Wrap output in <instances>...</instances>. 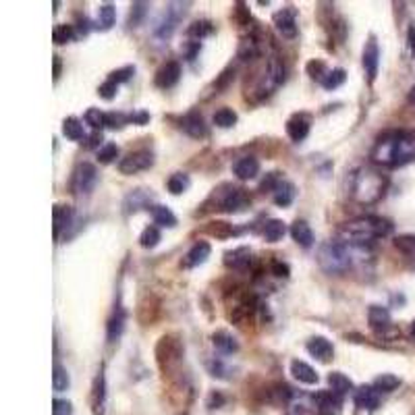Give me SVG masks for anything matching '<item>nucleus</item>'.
Instances as JSON below:
<instances>
[{
  "label": "nucleus",
  "mask_w": 415,
  "mask_h": 415,
  "mask_svg": "<svg viewBox=\"0 0 415 415\" xmlns=\"http://www.w3.org/2000/svg\"><path fill=\"white\" fill-rule=\"evenodd\" d=\"M371 160L380 166H403L415 160V131H386L378 137Z\"/></svg>",
  "instance_id": "nucleus-1"
},
{
  "label": "nucleus",
  "mask_w": 415,
  "mask_h": 415,
  "mask_svg": "<svg viewBox=\"0 0 415 415\" xmlns=\"http://www.w3.org/2000/svg\"><path fill=\"white\" fill-rule=\"evenodd\" d=\"M392 233V222L382 216H361L355 220H349L340 226L342 241L351 245H365L374 243L376 239L388 237Z\"/></svg>",
  "instance_id": "nucleus-2"
},
{
  "label": "nucleus",
  "mask_w": 415,
  "mask_h": 415,
  "mask_svg": "<svg viewBox=\"0 0 415 415\" xmlns=\"http://www.w3.org/2000/svg\"><path fill=\"white\" fill-rule=\"evenodd\" d=\"M386 187L388 179L380 171L371 166H361L355 171L351 179V197L361 206H371L384 197Z\"/></svg>",
  "instance_id": "nucleus-3"
},
{
  "label": "nucleus",
  "mask_w": 415,
  "mask_h": 415,
  "mask_svg": "<svg viewBox=\"0 0 415 415\" xmlns=\"http://www.w3.org/2000/svg\"><path fill=\"white\" fill-rule=\"evenodd\" d=\"M318 264L326 274H342L351 266V253L347 243L340 241H326L318 249Z\"/></svg>",
  "instance_id": "nucleus-4"
},
{
  "label": "nucleus",
  "mask_w": 415,
  "mask_h": 415,
  "mask_svg": "<svg viewBox=\"0 0 415 415\" xmlns=\"http://www.w3.org/2000/svg\"><path fill=\"white\" fill-rule=\"evenodd\" d=\"M218 195V204H216V210H222V212H243L247 206H249V195L243 191V189H237V187H231L226 185V191H216Z\"/></svg>",
  "instance_id": "nucleus-5"
},
{
  "label": "nucleus",
  "mask_w": 415,
  "mask_h": 415,
  "mask_svg": "<svg viewBox=\"0 0 415 415\" xmlns=\"http://www.w3.org/2000/svg\"><path fill=\"white\" fill-rule=\"evenodd\" d=\"M154 164V154L150 150H135L131 154H127L121 162H119V171L121 175H135L142 171H148Z\"/></svg>",
  "instance_id": "nucleus-6"
},
{
  "label": "nucleus",
  "mask_w": 415,
  "mask_h": 415,
  "mask_svg": "<svg viewBox=\"0 0 415 415\" xmlns=\"http://www.w3.org/2000/svg\"><path fill=\"white\" fill-rule=\"evenodd\" d=\"M98 181V171L90 162H81L73 173V191L77 195H88Z\"/></svg>",
  "instance_id": "nucleus-7"
},
{
  "label": "nucleus",
  "mask_w": 415,
  "mask_h": 415,
  "mask_svg": "<svg viewBox=\"0 0 415 415\" xmlns=\"http://www.w3.org/2000/svg\"><path fill=\"white\" fill-rule=\"evenodd\" d=\"M272 21H274V28L278 30V34L282 38H295L297 36V13H295L293 7H287V9L274 13Z\"/></svg>",
  "instance_id": "nucleus-8"
},
{
  "label": "nucleus",
  "mask_w": 415,
  "mask_h": 415,
  "mask_svg": "<svg viewBox=\"0 0 415 415\" xmlns=\"http://www.w3.org/2000/svg\"><path fill=\"white\" fill-rule=\"evenodd\" d=\"M313 403L322 415H340L342 411V398L334 394L332 390H322L313 396Z\"/></svg>",
  "instance_id": "nucleus-9"
},
{
  "label": "nucleus",
  "mask_w": 415,
  "mask_h": 415,
  "mask_svg": "<svg viewBox=\"0 0 415 415\" xmlns=\"http://www.w3.org/2000/svg\"><path fill=\"white\" fill-rule=\"evenodd\" d=\"M179 79H181V65L177 61H168L156 71V86L160 90H171L173 86L179 84Z\"/></svg>",
  "instance_id": "nucleus-10"
},
{
  "label": "nucleus",
  "mask_w": 415,
  "mask_h": 415,
  "mask_svg": "<svg viewBox=\"0 0 415 415\" xmlns=\"http://www.w3.org/2000/svg\"><path fill=\"white\" fill-rule=\"evenodd\" d=\"M92 411H94V415H104V411H106V376H104V367H100V371L96 374L94 386H92Z\"/></svg>",
  "instance_id": "nucleus-11"
},
{
  "label": "nucleus",
  "mask_w": 415,
  "mask_h": 415,
  "mask_svg": "<svg viewBox=\"0 0 415 415\" xmlns=\"http://www.w3.org/2000/svg\"><path fill=\"white\" fill-rule=\"evenodd\" d=\"M181 129L189 135V137H195V139H202L208 135V127L204 123V117L197 113V110H191L187 113L183 119H181Z\"/></svg>",
  "instance_id": "nucleus-12"
},
{
  "label": "nucleus",
  "mask_w": 415,
  "mask_h": 415,
  "mask_svg": "<svg viewBox=\"0 0 415 415\" xmlns=\"http://www.w3.org/2000/svg\"><path fill=\"white\" fill-rule=\"evenodd\" d=\"M378 63H380V50H378L376 40L369 38L365 48H363V69H365V75H367L369 81H374L376 75H378Z\"/></svg>",
  "instance_id": "nucleus-13"
},
{
  "label": "nucleus",
  "mask_w": 415,
  "mask_h": 415,
  "mask_svg": "<svg viewBox=\"0 0 415 415\" xmlns=\"http://www.w3.org/2000/svg\"><path fill=\"white\" fill-rule=\"evenodd\" d=\"M309 125L311 123H309L307 115H295L287 123V135L291 137V142L299 144V142H303L309 135Z\"/></svg>",
  "instance_id": "nucleus-14"
},
{
  "label": "nucleus",
  "mask_w": 415,
  "mask_h": 415,
  "mask_svg": "<svg viewBox=\"0 0 415 415\" xmlns=\"http://www.w3.org/2000/svg\"><path fill=\"white\" fill-rule=\"evenodd\" d=\"M181 355H183V347H181V342L177 338H173V336H162L160 338V342L156 347V357H158L160 363H164V359L166 361L179 359Z\"/></svg>",
  "instance_id": "nucleus-15"
},
{
  "label": "nucleus",
  "mask_w": 415,
  "mask_h": 415,
  "mask_svg": "<svg viewBox=\"0 0 415 415\" xmlns=\"http://www.w3.org/2000/svg\"><path fill=\"white\" fill-rule=\"evenodd\" d=\"M307 353L311 355V357H316V359H320V361H330L332 359V355H334V347H332V342L328 340V338H324V336H313V338H309L307 340Z\"/></svg>",
  "instance_id": "nucleus-16"
},
{
  "label": "nucleus",
  "mask_w": 415,
  "mask_h": 415,
  "mask_svg": "<svg viewBox=\"0 0 415 415\" xmlns=\"http://www.w3.org/2000/svg\"><path fill=\"white\" fill-rule=\"evenodd\" d=\"M355 405L363 411H374L380 405V392L374 386H359L355 390Z\"/></svg>",
  "instance_id": "nucleus-17"
},
{
  "label": "nucleus",
  "mask_w": 415,
  "mask_h": 415,
  "mask_svg": "<svg viewBox=\"0 0 415 415\" xmlns=\"http://www.w3.org/2000/svg\"><path fill=\"white\" fill-rule=\"evenodd\" d=\"M233 173L241 179V181H249L253 177H258L260 173V160L253 158V156H243L235 162L233 166Z\"/></svg>",
  "instance_id": "nucleus-18"
},
{
  "label": "nucleus",
  "mask_w": 415,
  "mask_h": 415,
  "mask_svg": "<svg viewBox=\"0 0 415 415\" xmlns=\"http://www.w3.org/2000/svg\"><path fill=\"white\" fill-rule=\"evenodd\" d=\"M291 374L301 382V384H318V380H320V376H318V371L309 365V363H305V361H299V359H293L291 361Z\"/></svg>",
  "instance_id": "nucleus-19"
},
{
  "label": "nucleus",
  "mask_w": 415,
  "mask_h": 415,
  "mask_svg": "<svg viewBox=\"0 0 415 415\" xmlns=\"http://www.w3.org/2000/svg\"><path fill=\"white\" fill-rule=\"evenodd\" d=\"M224 264L233 270H245L251 264V251L247 247H237L224 253Z\"/></svg>",
  "instance_id": "nucleus-20"
},
{
  "label": "nucleus",
  "mask_w": 415,
  "mask_h": 415,
  "mask_svg": "<svg viewBox=\"0 0 415 415\" xmlns=\"http://www.w3.org/2000/svg\"><path fill=\"white\" fill-rule=\"evenodd\" d=\"M210 251H212V247H210L208 241H197V243L189 249V253L185 255V266H187V268H195V266L204 264V262L210 258Z\"/></svg>",
  "instance_id": "nucleus-21"
},
{
  "label": "nucleus",
  "mask_w": 415,
  "mask_h": 415,
  "mask_svg": "<svg viewBox=\"0 0 415 415\" xmlns=\"http://www.w3.org/2000/svg\"><path fill=\"white\" fill-rule=\"evenodd\" d=\"M291 235L305 249L313 245V233H311V226L305 220H295L293 226H291Z\"/></svg>",
  "instance_id": "nucleus-22"
},
{
  "label": "nucleus",
  "mask_w": 415,
  "mask_h": 415,
  "mask_svg": "<svg viewBox=\"0 0 415 415\" xmlns=\"http://www.w3.org/2000/svg\"><path fill=\"white\" fill-rule=\"evenodd\" d=\"M71 218H73V210L69 206H55L52 210V222H55V237L59 239L61 231L67 229L71 224Z\"/></svg>",
  "instance_id": "nucleus-23"
},
{
  "label": "nucleus",
  "mask_w": 415,
  "mask_h": 415,
  "mask_svg": "<svg viewBox=\"0 0 415 415\" xmlns=\"http://www.w3.org/2000/svg\"><path fill=\"white\" fill-rule=\"evenodd\" d=\"M394 247L405 255L409 266L415 270V235H403L394 239Z\"/></svg>",
  "instance_id": "nucleus-24"
},
{
  "label": "nucleus",
  "mask_w": 415,
  "mask_h": 415,
  "mask_svg": "<svg viewBox=\"0 0 415 415\" xmlns=\"http://www.w3.org/2000/svg\"><path fill=\"white\" fill-rule=\"evenodd\" d=\"M367 322L371 328L380 330V328H388L390 326V311L382 305H371L367 311Z\"/></svg>",
  "instance_id": "nucleus-25"
},
{
  "label": "nucleus",
  "mask_w": 415,
  "mask_h": 415,
  "mask_svg": "<svg viewBox=\"0 0 415 415\" xmlns=\"http://www.w3.org/2000/svg\"><path fill=\"white\" fill-rule=\"evenodd\" d=\"M212 340H214V347L220 349L222 353H237V351H239V342H237V338H235L231 332H226V330H218V332H214Z\"/></svg>",
  "instance_id": "nucleus-26"
},
{
  "label": "nucleus",
  "mask_w": 415,
  "mask_h": 415,
  "mask_svg": "<svg viewBox=\"0 0 415 415\" xmlns=\"http://www.w3.org/2000/svg\"><path fill=\"white\" fill-rule=\"evenodd\" d=\"M63 135L71 142H81L86 137V131H84V125L79 119L75 117H67L63 121Z\"/></svg>",
  "instance_id": "nucleus-27"
},
{
  "label": "nucleus",
  "mask_w": 415,
  "mask_h": 415,
  "mask_svg": "<svg viewBox=\"0 0 415 415\" xmlns=\"http://www.w3.org/2000/svg\"><path fill=\"white\" fill-rule=\"evenodd\" d=\"M328 384H330V390L334 394H338V396H345L347 392L353 390V382L345 374H340V371H332L328 376Z\"/></svg>",
  "instance_id": "nucleus-28"
},
{
  "label": "nucleus",
  "mask_w": 415,
  "mask_h": 415,
  "mask_svg": "<svg viewBox=\"0 0 415 415\" xmlns=\"http://www.w3.org/2000/svg\"><path fill=\"white\" fill-rule=\"evenodd\" d=\"M146 206H150V195H148L146 191H142V189L131 191V193L127 195V200H125V212H127V214L137 212V210H142V208H146Z\"/></svg>",
  "instance_id": "nucleus-29"
},
{
  "label": "nucleus",
  "mask_w": 415,
  "mask_h": 415,
  "mask_svg": "<svg viewBox=\"0 0 415 415\" xmlns=\"http://www.w3.org/2000/svg\"><path fill=\"white\" fill-rule=\"evenodd\" d=\"M123 328H125V311L123 307H119L108 320V342H117L123 334Z\"/></svg>",
  "instance_id": "nucleus-30"
},
{
  "label": "nucleus",
  "mask_w": 415,
  "mask_h": 415,
  "mask_svg": "<svg viewBox=\"0 0 415 415\" xmlns=\"http://www.w3.org/2000/svg\"><path fill=\"white\" fill-rule=\"evenodd\" d=\"M152 216H154V222L160 226H168V229L177 226V216L166 206H152Z\"/></svg>",
  "instance_id": "nucleus-31"
},
{
  "label": "nucleus",
  "mask_w": 415,
  "mask_h": 415,
  "mask_svg": "<svg viewBox=\"0 0 415 415\" xmlns=\"http://www.w3.org/2000/svg\"><path fill=\"white\" fill-rule=\"evenodd\" d=\"M177 21H179V15H175L173 13V9H168L166 11V15H164V19L158 23V28H156V36L158 38H162V40H166V38H171L173 36V32H175V26H177Z\"/></svg>",
  "instance_id": "nucleus-32"
},
{
  "label": "nucleus",
  "mask_w": 415,
  "mask_h": 415,
  "mask_svg": "<svg viewBox=\"0 0 415 415\" xmlns=\"http://www.w3.org/2000/svg\"><path fill=\"white\" fill-rule=\"evenodd\" d=\"M295 200V187H293V183H289V181H280V185L274 189V202L278 204V206H289L291 202Z\"/></svg>",
  "instance_id": "nucleus-33"
},
{
  "label": "nucleus",
  "mask_w": 415,
  "mask_h": 415,
  "mask_svg": "<svg viewBox=\"0 0 415 415\" xmlns=\"http://www.w3.org/2000/svg\"><path fill=\"white\" fill-rule=\"evenodd\" d=\"M284 233H287V226H284V222L282 220H268L266 222V226H264V237H266V241H270V243H276V241H280L282 237H284Z\"/></svg>",
  "instance_id": "nucleus-34"
},
{
  "label": "nucleus",
  "mask_w": 415,
  "mask_h": 415,
  "mask_svg": "<svg viewBox=\"0 0 415 415\" xmlns=\"http://www.w3.org/2000/svg\"><path fill=\"white\" fill-rule=\"evenodd\" d=\"M115 21H117V9L110 3L102 5L100 11H98V28L106 32L115 26Z\"/></svg>",
  "instance_id": "nucleus-35"
},
{
  "label": "nucleus",
  "mask_w": 415,
  "mask_h": 415,
  "mask_svg": "<svg viewBox=\"0 0 415 415\" xmlns=\"http://www.w3.org/2000/svg\"><path fill=\"white\" fill-rule=\"evenodd\" d=\"M400 386V380L394 376V374H380L376 380H374V388L378 392H392Z\"/></svg>",
  "instance_id": "nucleus-36"
},
{
  "label": "nucleus",
  "mask_w": 415,
  "mask_h": 415,
  "mask_svg": "<svg viewBox=\"0 0 415 415\" xmlns=\"http://www.w3.org/2000/svg\"><path fill=\"white\" fill-rule=\"evenodd\" d=\"M189 177L185 175V173H175L171 179H168V183H166V187H168V191L173 193V195H181V193H185L187 189H189Z\"/></svg>",
  "instance_id": "nucleus-37"
},
{
  "label": "nucleus",
  "mask_w": 415,
  "mask_h": 415,
  "mask_svg": "<svg viewBox=\"0 0 415 415\" xmlns=\"http://www.w3.org/2000/svg\"><path fill=\"white\" fill-rule=\"evenodd\" d=\"M52 386L57 392H65L69 386H71V378H69V371L61 365V363H55V374H52Z\"/></svg>",
  "instance_id": "nucleus-38"
},
{
  "label": "nucleus",
  "mask_w": 415,
  "mask_h": 415,
  "mask_svg": "<svg viewBox=\"0 0 415 415\" xmlns=\"http://www.w3.org/2000/svg\"><path fill=\"white\" fill-rule=\"evenodd\" d=\"M345 79H347L345 69H332V71L326 73V77L320 84H322L324 90H336V88H340L345 84Z\"/></svg>",
  "instance_id": "nucleus-39"
},
{
  "label": "nucleus",
  "mask_w": 415,
  "mask_h": 415,
  "mask_svg": "<svg viewBox=\"0 0 415 415\" xmlns=\"http://www.w3.org/2000/svg\"><path fill=\"white\" fill-rule=\"evenodd\" d=\"M237 123V113L231 108H220L214 113V125L220 129H231Z\"/></svg>",
  "instance_id": "nucleus-40"
},
{
  "label": "nucleus",
  "mask_w": 415,
  "mask_h": 415,
  "mask_svg": "<svg viewBox=\"0 0 415 415\" xmlns=\"http://www.w3.org/2000/svg\"><path fill=\"white\" fill-rule=\"evenodd\" d=\"M212 32H214V26H212L210 21H193V23L189 26V30H187V36H189V38L202 40V38L210 36Z\"/></svg>",
  "instance_id": "nucleus-41"
},
{
  "label": "nucleus",
  "mask_w": 415,
  "mask_h": 415,
  "mask_svg": "<svg viewBox=\"0 0 415 415\" xmlns=\"http://www.w3.org/2000/svg\"><path fill=\"white\" fill-rule=\"evenodd\" d=\"M160 231H158V226H148L144 233H142V237H139V245L142 247H146V249H154L158 243H160Z\"/></svg>",
  "instance_id": "nucleus-42"
},
{
  "label": "nucleus",
  "mask_w": 415,
  "mask_h": 415,
  "mask_svg": "<svg viewBox=\"0 0 415 415\" xmlns=\"http://www.w3.org/2000/svg\"><path fill=\"white\" fill-rule=\"evenodd\" d=\"M86 123L92 127V129H96V131H100L102 127H106V113H102L100 108H90L88 113H86Z\"/></svg>",
  "instance_id": "nucleus-43"
},
{
  "label": "nucleus",
  "mask_w": 415,
  "mask_h": 415,
  "mask_svg": "<svg viewBox=\"0 0 415 415\" xmlns=\"http://www.w3.org/2000/svg\"><path fill=\"white\" fill-rule=\"evenodd\" d=\"M73 38H75V30H73V26H57L55 32H52V42L59 44V46L71 42Z\"/></svg>",
  "instance_id": "nucleus-44"
},
{
  "label": "nucleus",
  "mask_w": 415,
  "mask_h": 415,
  "mask_svg": "<svg viewBox=\"0 0 415 415\" xmlns=\"http://www.w3.org/2000/svg\"><path fill=\"white\" fill-rule=\"evenodd\" d=\"M305 71H307V75H309L311 79H318V81H322V79L326 77V73H328L324 61H318V59H316V61H309L307 67H305Z\"/></svg>",
  "instance_id": "nucleus-45"
},
{
  "label": "nucleus",
  "mask_w": 415,
  "mask_h": 415,
  "mask_svg": "<svg viewBox=\"0 0 415 415\" xmlns=\"http://www.w3.org/2000/svg\"><path fill=\"white\" fill-rule=\"evenodd\" d=\"M148 13V3H135L131 7V15H129V28H137L144 19V15Z\"/></svg>",
  "instance_id": "nucleus-46"
},
{
  "label": "nucleus",
  "mask_w": 415,
  "mask_h": 415,
  "mask_svg": "<svg viewBox=\"0 0 415 415\" xmlns=\"http://www.w3.org/2000/svg\"><path fill=\"white\" fill-rule=\"evenodd\" d=\"M117 156H119V148L115 144H106L98 150V160L102 164H110L113 160H117Z\"/></svg>",
  "instance_id": "nucleus-47"
},
{
  "label": "nucleus",
  "mask_w": 415,
  "mask_h": 415,
  "mask_svg": "<svg viewBox=\"0 0 415 415\" xmlns=\"http://www.w3.org/2000/svg\"><path fill=\"white\" fill-rule=\"evenodd\" d=\"M260 55V48H258V42L255 40H245L243 44H241V48H239V57L243 59V61H249V59H253V57H258Z\"/></svg>",
  "instance_id": "nucleus-48"
},
{
  "label": "nucleus",
  "mask_w": 415,
  "mask_h": 415,
  "mask_svg": "<svg viewBox=\"0 0 415 415\" xmlns=\"http://www.w3.org/2000/svg\"><path fill=\"white\" fill-rule=\"evenodd\" d=\"M133 73H135V67H123L119 71H113L108 75V79L115 81V84H125V81H129L133 77Z\"/></svg>",
  "instance_id": "nucleus-49"
},
{
  "label": "nucleus",
  "mask_w": 415,
  "mask_h": 415,
  "mask_svg": "<svg viewBox=\"0 0 415 415\" xmlns=\"http://www.w3.org/2000/svg\"><path fill=\"white\" fill-rule=\"evenodd\" d=\"M129 117L123 113H106V127L110 129H121L123 125H127Z\"/></svg>",
  "instance_id": "nucleus-50"
},
{
  "label": "nucleus",
  "mask_w": 415,
  "mask_h": 415,
  "mask_svg": "<svg viewBox=\"0 0 415 415\" xmlns=\"http://www.w3.org/2000/svg\"><path fill=\"white\" fill-rule=\"evenodd\" d=\"M117 92H119V84H115V81H110V79H106V81L98 88V94H100V98H104V100H113V98L117 96Z\"/></svg>",
  "instance_id": "nucleus-51"
},
{
  "label": "nucleus",
  "mask_w": 415,
  "mask_h": 415,
  "mask_svg": "<svg viewBox=\"0 0 415 415\" xmlns=\"http://www.w3.org/2000/svg\"><path fill=\"white\" fill-rule=\"evenodd\" d=\"M73 405L67 398H55L52 400V415H71Z\"/></svg>",
  "instance_id": "nucleus-52"
},
{
  "label": "nucleus",
  "mask_w": 415,
  "mask_h": 415,
  "mask_svg": "<svg viewBox=\"0 0 415 415\" xmlns=\"http://www.w3.org/2000/svg\"><path fill=\"white\" fill-rule=\"evenodd\" d=\"M208 233H212V235H216V237H229V235H233V229H231V224H226V222H210Z\"/></svg>",
  "instance_id": "nucleus-53"
},
{
  "label": "nucleus",
  "mask_w": 415,
  "mask_h": 415,
  "mask_svg": "<svg viewBox=\"0 0 415 415\" xmlns=\"http://www.w3.org/2000/svg\"><path fill=\"white\" fill-rule=\"evenodd\" d=\"M280 181H282V179L278 177V173H270V175H268V177L262 181V189H264V191H272V193H274V189L280 185Z\"/></svg>",
  "instance_id": "nucleus-54"
},
{
  "label": "nucleus",
  "mask_w": 415,
  "mask_h": 415,
  "mask_svg": "<svg viewBox=\"0 0 415 415\" xmlns=\"http://www.w3.org/2000/svg\"><path fill=\"white\" fill-rule=\"evenodd\" d=\"M272 272H274L276 276H284V278H287L291 270H289V266L282 264V262H272Z\"/></svg>",
  "instance_id": "nucleus-55"
},
{
  "label": "nucleus",
  "mask_w": 415,
  "mask_h": 415,
  "mask_svg": "<svg viewBox=\"0 0 415 415\" xmlns=\"http://www.w3.org/2000/svg\"><path fill=\"white\" fill-rule=\"evenodd\" d=\"M129 121L135 123V125H146L150 121V115L148 113H133V115H129Z\"/></svg>",
  "instance_id": "nucleus-56"
},
{
  "label": "nucleus",
  "mask_w": 415,
  "mask_h": 415,
  "mask_svg": "<svg viewBox=\"0 0 415 415\" xmlns=\"http://www.w3.org/2000/svg\"><path fill=\"white\" fill-rule=\"evenodd\" d=\"M407 44H409L411 55L415 57V26H409V30H407Z\"/></svg>",
  "instance_id": "nucleus-57"
},
{
  "label": "nucleus",
  "mask_w": 415,
  "mask_h": 415,
  "mask_svg": "<svg viewBox=\"0 0 415 415\" xmlns=\"http://www.w3.org/2000/svg\"><path fill=\"white\" fill-rule=\"evenodd\" d=\"M100 142H102V133H100V131H96V133L90 137V144H88V146H90V148H94V146H98Z\"/></svg>",
  "instance_id": "nucleus-58"
},
{
  "label": "nucleus",
  "mask_w": 415,
  "mask_h": 415,
  "mask_svg": "<svg viewBox=\"0 0 415 415\" xmlns=\"http://www.w3.org/2000/svg\"><path fill=\"white\" fill-rule=\"evenodd\" d=\"M61 77V57H55V81Z\"/></svg>",
  "instance_id": "nucleus-59"
},
{
  "label": "nucleus",
  "mask_w": 415,
  "mask_h": 415,
  "mask_svg": "<svg viewBox=\"0 0 415 415\" xmlns=\"http://www.w3.org/2000/svg\"><path fill=\"white\" fill-rule=\"evenodd\" d=\"M411 336L415 338V320H413V324H411Z\"/></svg>",
  "instance_id": "nucleus-60"
},
{
  "label": "nucleus",
  "mask_w": 415,
  "mask_h": 415,
  "mask_svg": "<svg viewBox=\"0 0 415 415\" xmlns=\"http://www.w3.org/2000/svg\"><path fill=\"white\" fill-rule=\"evenodd\" d=\"M411 102H413V104H415V88H413V90H411Z\"/></svg>",
  "instance_id": "nucleus-61"
}]
</instances>
